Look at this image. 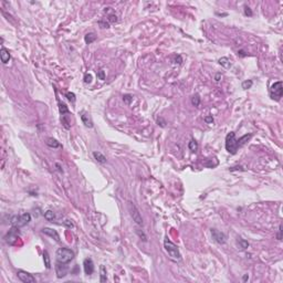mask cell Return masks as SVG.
<instances>
[{"label": "cell", "instance_id": "b9f144b4", "mask_svg": "<svg viewBox=\"0 0 283 283\" xmlns=\"http://www.w3.org/2000/svg\"><path fill=\"white\" fill-rule=\"evenodd\" d=\"M248 279H249V275H248V274H245V275H243V281H247Z\"/></svg>", "mask_w": 283, "mask_h": 283}, {"label": "cell", "instance_id": "7c38bea8", "mask_svg": "<svg viewBox=\"0 0 283 283\" xmlns=\"http://www.w3.org/2000/svg\"><path fill=\"white\" fill-rule=\"evenodd\" d=\"M0 59H1V62L3 63V64H7V63L9 62V60L11 59L10 52L5 47H1V49H0Z\"/></svg>", "mask_w": 283, "mask_h": 283}, {"label": "cell", "instance_id": "e575fe53", "mask_svg": "<svg viewBox=\"0 0 283 283\" xmlns=\"http://www.w3.org/2000/svg\"><path fill=\"white\" fill-rule=\"evenodd\" d=\"M205 122H206L207 124H211V123L214 122V117H212V115L206 116V117H205Z\"/></svg>", "mask_w": 283, "mask_h": 283}, {"label": "cell", "instance_id": "ac0fdd59", "mask_svg": "<svg viewBox=\"0 0 283 283\" xmlns=\"http://www.w3.org/2000/svg\"><path fill=\"white\" fill-rule=\"evenodd\" d=\"M219 64H220L221 66H223V68H226V69H228V68H230L231 66V61L228 59V58H226V57H223V58H220L219 59Z\"/></svg>", "mask_w": 283, "mask_h": 283}, {"label": "cell", "instance_id": "8992f818", "mask_svg": "<svg viewBox=\"0 0 283 283\" xmlns=\"http://www.w3.org/2000/svg\"><path fill=\"white\" fill-rule=\"evenodd\" d=\"M127 207H128L130 214H131V217L133 218V220L135 221V223L138 225V226H143V223H144L143 222V218H142L140 212H139V210L137 209V207L131 201L127 204Z\"/></svg>", "mask_w": 283, "mask_h": 283}, {"label": "cell", "instance_id": "5b68a950", "mask_svg": "<svg viewBox=\"0 0 283 283\" xmlns=\"http://www.w3.org/2000/svg\"><path fill=\"white\" fill-rule=\"evenodd\" d=\"M283 94V83L281 81L274 82L270 88V97L274 101H280Z\"/></svg>", "mask_w": 283, "mask_h": 283}, {"label": "cell", "instance_id": "8d00e7d4", "mask_svg": "<svg viewBox=\"0 0 283 283\" xmlns=\"http://www.w3.org/2000/svg\"><path fill=\"white\" fill-rule=\"evenodd\" d=\"M182 62V59L180 56H176L175 57V63H178V64H180Z\"/></svg>", "mask_w": 283, "mask_h": 283}, {"label": "cell", "instance_id": "83f0119b", "mask_svg": "<svg viewBox=\"0 0 283 283\" xmlns=\"http://www.w3.org/2000/svg\"><path fill=\"white\" fill-rule=\"evenodd\" d=\"M123 101L125 102L126 104H131V102L133 101V95L131 94H124L123 95Z\"/></svg>", "mask_w": 283, "mask_h": 283}, {"label": "cell", "instance_id": "30bf717a", "mask_svg": "<svg viewBox=\"0 0 283 283\" xmlns=\"http://www.w3.org/2000/svg\"><path fill=\"white\" fill-rule=\"evenodd\" d=\"M83 269L86 275H91L93 272H94V263H93V260L91 258L84 259L83 261Z\"/></svg>", "mask_w": 283, "mask_h": 283}, {"label": "cell", "instance_id": "277c9868", "mask_svg": "<svg viewBox=\"0 0 283 283\" xmlns=\"http://www.w3.org/2000/svg\"><path fill=\"white\" fill-rule=\"evenodd\" d=\"M226 149L228 153L234 155L237 151H238V146H237V138H236V134L233 132H230L226 136Z\"/></svg>", "mask_w": 283, "mask_h": 283}, {"label": "cell", "instance_id": "60d3db41", "mask_svg": "<svg viewBox=\"0 0 283 283\" xmlns=\"http://www.w3.org/2000/svg\"><path fill=\"white\" fill-rule=\"evenodd\" d=\"M238 54H239L240 57H245V56H247V54H245V53L242 50H240L239 52H238Z\"/></svg>", "mask_w": 283, "mask_h": 283}, {"label": "cell", "instance_id": "4dcf8cb0", "mask_svg": "<svg viewBox=\"0 0 283 283\" xmlns=\"http://www.w3.org/2000/svg\"><path fill=\"white\" fill-rule=\"evenodd\" d=\"M136 233L139 236V238L143 240V241H147V237H146V234H145L143 231H140V230H136Z\"/></svg>", "mask_w": 283, "mask_h": 283}, {"label": "cell", "instance_id": "8fae6325", "mask_svg": "<svg viewBox=\"0 0 283 283\" xmlns=\"http://www.w3.org/2000/svg\"><path fill=\"white\" fill-rule=\"evenodd\" d=\"M68 267L65 265V263H60V262H58L57 265H56V272H57V277L59 279H62L64 278L66 274H68Z\"/></svg>", "mask_w": 283, "mask_h": 283}, {"label": "cell", "instance_id": "d4e9b609", "mask_svg": "<svg viewBox=\"0 0 283 283\" xmlns=\"http://www.w3.org/2000/svg\"><path fill=\"white\" fill-rule=\"evenodd\" d=\"M188 147H189V149H190L191 151H196L197 149H198V143L196 142L195 139H191V140L189 142Z\"/></svg>", "mask_w": 283, "mask_h": 283}, {"label": "cell", "instance_id": "603a6c76", "mask_svg": "<svg viewBox=\"0 0 283 283\" xmlns=\"http://www.w3.org/2000/svg\"><path fill=\"white\" fill-rule=\"evenodd\" d=\"M59 110H60V113L61 115H65V114H69V108L66 107V105L64 103H59Z\"/></svg>", "mask_w": 283, "mask_h": 283}, {"label": "cell", "instance_id": "cb8c5ba5", "mask_svg": "<svg viewBox=\"0 0 283 283\" xmlns=\"http://www.w3.org/2000/svg\"><path fill=\"white\" fill-rule=\"evenodd\" d=\"M191 103L196 107H198L200 105V96H199V94H195L191 97Z\"/></svg>", "mask_w": 283, "mask_h": 283}, {"label": "cell", "instance_id": "2e32d148", "mask_svg": "<svg viewBox=\"0 0 283 283\" xmlns=\"http://www.w3.org/2000/svg\"><path fill=\"white\" fill-rule=\"evenodd\" d=\"M93 157H94V159L97 162V163H100V164L106 163V157H105L102 153H100V151H93Z\"/></svg>", "mask_w": 283, "mask_h": 283}, {"label": "cell", "instance_id": "f546056e", "mask_svg": "<svg viewBox=\"0 0 283 283\" xmlns=\"http://www.w3.org/2000/svg\"><path fill=\"white\" fill-rule=\"evenodd\" d=\"M97 77L102 80V81H104L105 80V71L104 70H100V71H97Z\"/></svg>", "mask_w": 283, "mask_h": 283}, {"label": "cell", "instance_id": "f1b7e54d", "mask_svg": "<svg viewBox=\"0 0 283 283\" xmlns=\"http://www.w3.org/2000/svg\"><path fill=\"white\" fill-rule=\"evenodd\" d=\"M65 96L68 97V100H69L70 102H72V103H74V102H75V94H74V93H72V92H68V93L65 94Z\"/></svg>", "mask_w": 283, "mask_h": 283}, {"label": "cell", "instance_id": "74e56055", "mask_svg": "<svg viewBox=\"0 0 283 283\" xmlns=\"http://www.w3.org/2000/svg\"><path fill=\"white\" fill-rule=\"evenodd\" d=\"M221 77H222L221 73H217V74H216V76H214V80H216V82H220Z\"/></svg>", "mask_w": 283, "mask_h": 283}, {"label": "cell", "instance_id": "52a82bcc", "mask_svg": "<svg viewBox=\"0 0 283 283\" xmlns=\"http://www.w3.org/2000/svg\"><path fill=\"white\" fill-rule=\"evenodd\" d=\"M18 236H19V228L18 227H12V229L7 233L5 239H6V241L9 245H13L14 241L18 239Z\"/></svg>", "mask_w": 283, "mask_h": 283}, {"label": "cell", "instance_id": "9c48e42d", "mask_svg": "<svg viewBox=\"0 0 283 283\" xmlns=\"http://www.w3.org/2000/svg\"><path fill=\"white\" fill-rule=\"evenodd\" d=\"M211 236H212V239L220 243V245H225L227 241V236L223 232H221L217 229H211Z\"/></svg>", "mask_w": 283, "mask_h": 283}, {"label": "cell", "instance_id": "836d02e7", "mask_svg": "<svg viewBox=\"0 0 283 283\" xmlns=\"http://www.w3.org/2000/svg\"><path fill=\"white\" fill-rule=\"evenodd\" d=\"M84 82H85V83H91V82H92V75L86 73V74L84 75Z\"/></svg>", "mask_w": 283, "mask_h": 283}, {"label": "cell", "instance_id": "7402d4cb", "mask_svg": "<svg viewBox=\"0 0 283 283\" xmlns=\"http://www.w3.org/2000/svg\"><path fill=\"white\" fill-rule=\"evenodd\" d=\"M44 218H45L48 221L53 222V220L56 219V214H54L52 210H47V211L44 212Z\"/></svg>", "mask_w": 283, "mask_h": 283}, {"label": "cell", "instance_id": "9a60e30c", "mask_svg": "<svg viewBox=\"0 0 283 283\" xmlns=\"http://www.w3.org/2000/svg\"><path fill=\"white\" fill-rule=\"evenodd\" d=\"M251 137H252V134H245V135H243V136H241L239 139H237V146H238V148L242 147V146H243L249 139L251 138Z\"/></svg>", "mask_w": 283, "mask_h": 283}, {"label": "cell", "instance_id": "5bb4252c", "mask_svg": "<svg viewBox=\"0 0 283 283\" xmlns=\"http://www.w3.org/2000/svg\"><path fill=\"white\" fill-rule=\"evenodd\" d=\"M81 120L83 122V124L86 126V127H93V123H92V121H91V117H90V115L88 113H85V112H82L81 113Z\"/></svg>", "mask_w": 283, "mask_h": 283}, {"label": "cell", "instance_id": "6da1fadb", "mask_svg": "<svg viewBox=\"0 0 283 283\" xmlns=\"http://www.w3.org/2000/svg\"><path fill=\"white\" fill-rule=\"evenodd\" d=\"M164 248H165L166 252L168 253V256L173 260L178 261V260L182 259V254H180V251H179L178 247L174 242H171L168 238H165V240H164Z\"/></svg>", "mask_w": 283, "mask_h": 283}, {"label": "cell", "instance_id": "ba28073f", "mask_svg": "<svg viewBox=\"0 0 283 283\" xmlns=\"http://www.w3.org/2000/svg\"><path fill=\"white\" fill-rule=\"evenodd\" d=\"M18 278H19L20 281H22L23 283H36V278L33 277L32 274L28 273L27 271L20 270L18 271Z\"/></svg>", "mask_w": 283, "mask_h": 283}, {"label": "cell", "instance_id": "e0dca14e", "mask_svg": "<svg viewBox=\"0 0 283 283\" xmlns=\"http://www.w3.org/2000/svg\"><path fill=\"white\" fill-rule=\"evenodd\" d=\"M95 40H96V36H95L94 32H90L88 34H85V37H84V41H85L86 44L92 43V42H94Z\"/></svg>", "mask_w": 283, "mask_h": 283}, {"label": "cell", "instance_id": "f35d334b", "mask_svg": "<svg viewBox=\"0 0 283 283\" xmlns=\"http://www.w3.org/2000/svg\"><path fill=\"white\" fill-rule=\"evenodd\" d=\"M281 232H282V230H281V226L279 227V232H278V239L281 240Z\"/></svg>", "mask_w": 283, "mask_h": 283}, {"label": "cell", "instance_id": "ffe728a7", "mask_svg": "<svg viewBox=\"0 0 283 283\" xmlns=\"http://www.w3.org/2000/svg\"><path fill=\"white\" fill-rule=\"evenodd\" d=\"M47 145L49 146V147H51V148H59L61 145H60V143L58 142V140H56L54 138H48L47 139Z\"/></svg>", "mask_w": 283, "mask_h": 283}, {"label": "cell", "instance_id": "484cf974", "mask_svg": "<svg viewBox=\"0 0 283 283\" xmlns=\"http://www.w3.org/2000/svg\"><path fill=\"white\" fill-rule=\"evenodd\" d=\"M238 245H240V249L245 250V249L249 247V242H248V241H245V239H241V238H239V239H238Z\"/></svg>", "mask_w": 283, "mask_h": 283}, {"label": "cell", "instance_id": "4fadbf2b", "mask_svg": "<svg viewBox=\"0 0 283 283\" xmlns=\"http://www.w3.org/2000/svg\"><path fill=\"white\" fill-rule=\"evenodd\" d=\"M42 232H43L44 234H47V236L51 237L52 239H54L57 242H59V241H60V236H59V233H58L56 230L51 229V228H43V229H42Z\"/></svg>", "mask_w": 283, "mask_h": 283}, {"label": "cell", "instance_id": "7a4b0ae2", "mask_svg": "<svg viewBox=\"0 0 283 283\" xmlns=\"http://www.w3.org/2000/svg\"><path fill=\"white\" fill-rule=\"evenodd\" d=\"M56 256H57V262L68 264L74 259V252L69 248H59Z\"/></svg>", "mask_w": 283, "mask_h": 283}, {"label": "cell", "instance_id": "ab89813d", "mask_svg": "<svg viewBox=\"0 0 283 283\" xmlns=\"http://www.w3.org/2000/svg\"><path fill=\"white\" fill-rule=\"evenodd\" d=\"M238 169H240V170H245L242 167H232V168H230L229 170H231V171H233V170H238Z\"/></svg>", "mask_w": 283, "mask_h": 283}, {"label": "cell", "instance_id": "1f68e13d", "mask_svg": "<svg viewBox=\"0 0 283 283\" xmlns=\"http://www.w3.org/2000/svg\"><path fill=\"white\" fill-rule=\"evenodd\" d=\"M108 20H110L112 23H115V22H117V16H116L115 13H112V14L108 16Z\"/></svg>", "mask_w": 283, "mask_h": 283}, {"label": "cell", "instance_id": "4316f807", "mask_svg": "<svg viewBox=\"0 0 283 283\" xmlns=\"http://www.w3.org/2000/svg\"><path fill=\"white\" fill-rule=\"evenodd\" d=\"M252 84H253V82H252L251 80H247V81H243V82H242V88H243V90H248V88H251Z\"/></svg>", "mask_w": 283, "mask_h": 283}, {"label": "cell", "instance_id": "3957f363", "mask_svg": "<svg viewBox=\"0 0 283 283\" xmlns=\"http://www.w3.org/2000/svg\"><path fill=\"white\" fill-rule=\"evenodd\" d=\"M30 221H31V214L29 212H25L20 216H12L10 218V223L13 227H18V228L27 226Z\"/></svg>", "mask_w": 283, "mask_h": 283}, {"label": "cell", "instance_id": "d6986e66", "mask_svg": "<svg viewBox=\"0 0 283 283\" xmlns=\"http://www.w3.org/2000/svg\"><path fill=\"white\" fill-rule=\"evenodd\" d=\"M43 261H44V265L47 269H50L51 268V260H50V256L47 250L43 251Z\"/></svg>", "mask_w": 283, "mask_h": 283}, {"label": "cell", "instance_id": "d6a6232c", "mask_svg": "<svg viewBox=\"0 0 283 283\" xmlns=\"http://www.w3.org/2000/svg\"><path fill=\"white\" fill-rule=\"evenodd\" d=\"M245 16H248V17H251L252 14H253V13H252V10L249 8V7H247V6L245 7Z\"/></svg>", "mask_w": 283, "mask_h": 283}, {"label": "cell", "instance_id": "d590c367", "mask_svg": "<svg viewBox=\"0 0 283 283\" xmlns=\"http://www.w3.org/2000/svg\"><path fill=\"white\" fill-rule=\"evenodd\" d=\"M63 223H64V225H65L66 227H69V228H73V227H74V225H73V223H72V222H71L70 220L63 221Z\"/></svg>", "mask_w": 283, "mask_h": 283}, {"label": "cell", "instance_id": "44dd1931", "mask_svg": "<svg viewBox=\"0 0 283 283\" xmlns=\"http://www.w3.org/2000/svg\"><path fill=\"white\" fill-rule=\"evenodd\" d=\"M100 271H101V274H100V282H106L107 281V275H106V269L104 265L100 267Z\"/></svg>", "mask_w": 283, "mask_h": 283}]
</instances>
